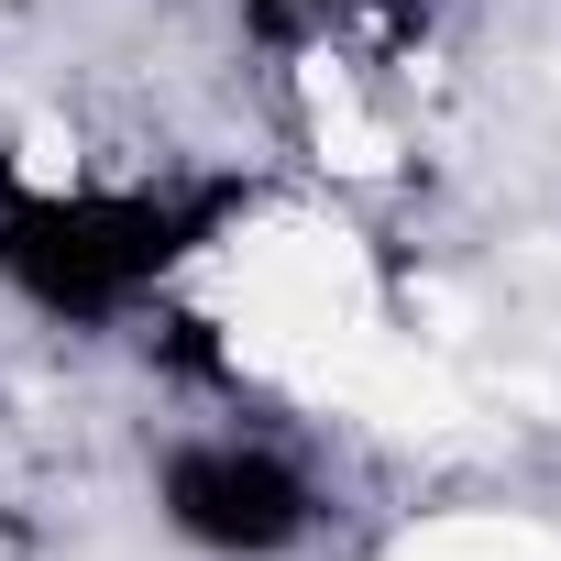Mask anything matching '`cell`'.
<instances>
[{
	"instance_id": "obj_1",
	"label": "cell",
	"mask_w": 561,
	"mask_h": 561,
	"mask_svg": "<svg viewBox=\"0 0 561 561\" xmlns=\"http://www.w3.org/2000/svg\"><path fill=\"white\" fill-rule=\"evenodd\" d=\"M198 231L209 209L154 187H0V275L56 320H122Z\"/></svg>"
},
{
	"instance_id": "obj_2",
	"label": "cell",
	"mask_w": 561,
	"mask_h": 561,
	"mask_svg": "<svg viewBox=\"0 0 561 561\" xmlns=\"http://www.w3.org/2000/svg\"><path fill=\"white\" fill-rule=\"evenodd\" d=\"M154 517L209 561H287L320 539V484L298 451L253 430H198L154 462Z\"/></svg>"
}]
</instances>
